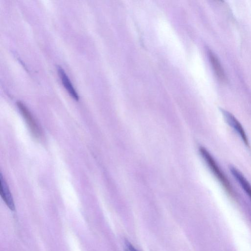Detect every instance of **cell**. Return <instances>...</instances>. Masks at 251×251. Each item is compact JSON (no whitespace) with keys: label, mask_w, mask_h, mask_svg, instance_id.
Returning a JSON list of instances; mask_svg holds the SVG:
<instances>
[{"label":"cell","mask_w":251,"mask_h":251,"mask_svg":"<svg viewBox=\"0 0 251 251\" xmlns=\"http://www.w3.org/2000/svg\"><path fill=\"white\" fill-rule=\"evenodd\" d=\"M199 151L202 157L215 176L224 187L226 191L229 195H232L233 191L230 182L223 173L214 158L204 148H200Z\"/></svg>","instance_id":"obj_1"},{"label":"cell","mask_w":251,"mask_h":251,"mask_svg":"<svg viewBox=\"0 0 251 251\" xmlns=\"http://www.w3.org/2000/svg\"><path fill=\"white\" fill-rule=\"evenodd\" d=\"M222 113L227 123L237 132L247 147H250L248 138L240 123L232 114L228 112L223 110Z\"/></svg>","instance_id":"obj_2"},{"label":"cell","mask_w":251,"mask_h":251,"mask_svg":"<svg viewBox=\"0 0 251 251\" xmlns=\"http://www.w3.org/2000/svg\"><path fill=\"white\" fill-rule=\"evenodd\" d=\"M17 105L33 134L36 137L39 136L41 134L40 130L28 109L20 101L17 102Z\"/></svg>","instance_id":"obj_3"},{"label":"cell","mask_w":251,"mask_h":251,"mask_svg":"<svg viewBox=\"0 0 251 251\" xmlns=\"http://www.w3.org/2000/svg\"><path fill=\"white\" fill-rule=\"evenodd\" d=\"M230 171L251 200V185L250 182L241 172L236 168L231 166L230 167Z\"/></svg>","instance_id":"obj_4"},{"label":"cell","mask_w":251,"mask_h":251,"mask_svg":"<svg viewBox=\"0 0 251 251\" xmlns=\"http://www.w3.org/2000/svg\"><path fill=\"white\" fill-rule=\"evenodd\" d=\"M0 195L7 206L11 210L15 209V205L12 195L2 175H0Z\"/></svg>","instance_id":"obj_5"},{"label":"cell","mask_w":251,"mask_h":251,"mask_svg":"<svg viewBox=\"0 0 251 251\" xmlns=\"http://www.w3.org/2000/svg\"><path fill=\"white\" fill-rule=\"evenodd\" d=\"M58 72L62 83L69 94L74 99L77 100H78V95L63 69L59 67L58 68Z\"/></svg>","instance_id":"obj_6"},{"label":"cell","mask_w":251,"mask_h":251,"mask_svg":"<svg viewBox=\"0 0 251 251\" xmlns=\"http://www.w3.org/2000/svg\"><path fill=\"white\" fill-rule=\"evenodd\" d=\"M211 59L217 75L220 78H223L224 77V75L218 60L213 55H211Z\"/></svg>","instance_id":"obj_7"},{"label":"cell","mask_w":251,"mask_h":251,"mask_svg":"<svg viewBox=\"0 0 251 251\" xmlns=\"http://www.w3.org/2000/svg\"><path fill=\"white\" fill-rule=\"evenodd\" d=\"M126 251H138L130 242L126 241L125 243Z\"/></svg>","instance_id":"obj_8"}]
</instances>
